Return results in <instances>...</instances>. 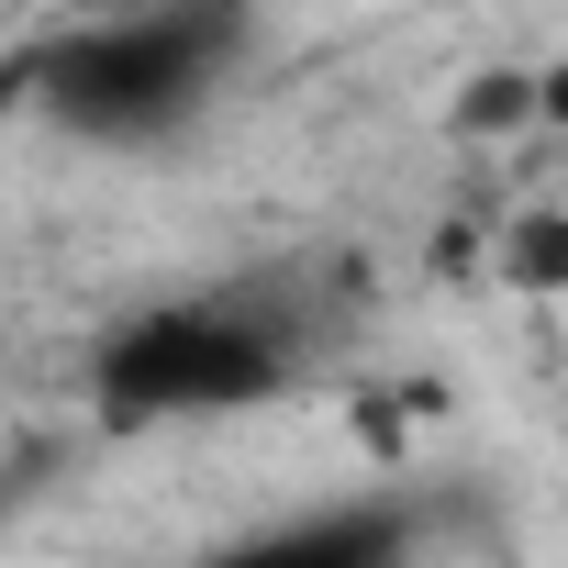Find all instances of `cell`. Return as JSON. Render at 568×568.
Returning <instances> with one entry per match:
<instances>
[{"mask_svg":"<svg viewBox=\"0 0 568 568\" xmlns=\"http://www.w3.org/2000/svg\"><path fill=\"white\" fill-rule=\"evenodd\" d=\"M501 278H513L524 302H546L557 278H568V212H524V223L501 234Z\"/></svg>","mask_w":568,"mask_h":568,"instance_id":"obj_5","label":"cell"},{"mask_svg":"<svg viewBox=\"0 0 568 568\" xmlns=\"http://www.w3.org/2000/svg\"><path fill=\"white\" fill-rule=\"evenodd\" d=\"M424 546V524L379 490V501H346V513H291V524H267V535H245V557H302V568H390V557H413Z\"/></svg>","mask_w":568,"mask_h":568,"instance_id":"obj_3","label":"cell"},{"mask_svg":"<svg viewBox=\"0 0 568 568\" xmlns=\"http://www.w3.org/2000/svg\"><path fill=\"white\" fill-rule=\"evenodd\" d=\"M302 379V335L291 313H267L245 291H179L145 302L101 335L90 357V402L112 424H201V413H267Z\"/></svg>","mask_w":568,"mask_h":568,"instance_id":"obj_2","label":"cell"},{"mask_svg":"<svg viewBox=\"0 0 568 568\" xmlns=\"http://www.w3.org/2000/svg\"><path fill=\"white\" fill-rule=\"evenodd\" d=\"M546 101H557V90H546L535 68H479V79L457 90V134H524Z\"/></svg>","mask_w":568,"mask_h":568,"instance_id":"obj_4","label":"cell"},{"mask_svg":"<svg viewBox=\"0 0 568 568\" xmlns=\"http://www.w3.org/2000/svg\"><path fill=\"white\" fill-rule=\"evenodd\" d=\"M245 68V0H145L123 23L34 34V112L79 145H168Z\"/></svg>","mask_w":568,"mask_h":568,"instance_id":"obj_1","label":"cell"},{"mask_svg":"<svg viewBox=\"0 0 568 568\" xmlns=\"http://www.w3.org/2000/svg\"><path fill=\"white\" fill-rule=\"evenodd\" d=\"M34 112V45H0V123Z\"/></svg>","mask_w":568,"mask_h":568,"instance_id":"obj_6","label":"cell"}]
</instances>
